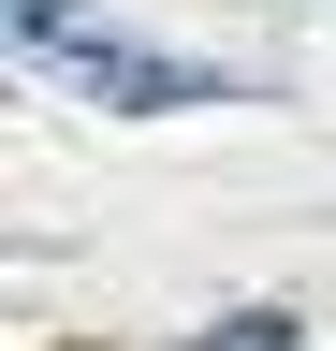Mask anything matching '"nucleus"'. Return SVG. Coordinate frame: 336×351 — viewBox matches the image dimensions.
<instances>
[{"label": "nucleus", "instance_id": "obj_1", "mask_svg": "<svg viewBox=\"0 0 336 351\" xmlns=\"http://www.w3.org/2000/svg\"><path fill=\"white\" fill-rule=\"evenodd\" d=\"M0 59H29V73H59L73 103H117V117H176V103H220V59H176V44H132V29H103L88 0H0Z\"/></svg>", "mask_w": 336, "mask_h": 351}, {"label": "nucleus", "instance_id": "obj_2", "mask_svg": "<svg viewBox=\"0 0 336 351\" xmlns=\"http://www.w3.org/2000/svg\"><path fill=\"white\" fill-rule=\"evenodd\" d=\"M190 351H292V322H278V307H248V322H220V337H190Z\"/></svg>", "mask_w": 336, "mask_h": 351}]
</instances>
